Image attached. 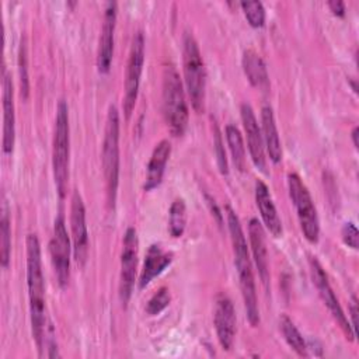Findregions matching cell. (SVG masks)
I'll return each instance as SVG.
<instances>
[{
	"label": "cell",
	"instance_id": "1",
	"mask_svg": "<svg viewBox=\"0 0 359 359\" xmlns=\"http://www.w3.org/2000/svg\"><path fill=\"white\" fill-rule=\"evenodd\" d=\"M27 286L32 337L42 356L48 325L45 316V283L41 264V245L36 234L27 236Z\"/></svg>",
	"mask_w": 359,
	"mask_h": 359
},
{
	"label": "cell",
	"instance_id": "26",
	"mask_svg": "<svg viewBox=\"0 0 359 359\" xmlns=\"http://www.w3.org/2000/svg\"><path fill=\"white\" fill-rule=\"evenodd\" d=\"M11 254V227L6 208H3L0 219V264L6 269L10 264Z\"/></svg>",
	"mask_w": 359,
	"mask_h": 359
},
{
	"label": "cell",
	"instance_id": "29",
	"mask_svg": "<svg viewBox=\"0 0 359 359\" xmlns=\"http://www.w3.org/2000/svg\"><path fill=\"white\" fill-rule=\"evenodd\" d=\"M18 69H20L21 95L24 98H27L28 97V91H29V81H28V70H27V46H25V42H21V45H20Z\"/></svg>",
	"mask_w": 359,
	"mask_h": 359
},
{
	"label": "cell",
	"instance_id": "20",
	"mask_svg": "<svg viewBox=\"0 0 359 359\" xmlns=\"http://www.w3.org/2000/svg\"><path fill=\"white\" fill-rule=\"evenodd\" d=\"M261 133L264 139V146H266V151L271 161L275 164L279 163L282 158V146L273 111L269 105H265L261 109Z\"/></svg>",
	"mask_w": 359,
	"mask_h": 359
},
{
	"label": "cell",
	"instance_id": "19",
	"mask_svg": "<svg viewBox=\"0 0 359 359\" xmlns=\"http://www.w3.org/2000/svg\"><path fill=\"white\" fill-rule=\"evenodd\" d=\"M172 261V252L164 251L158 244H151L147 250L143 268L139 276V287H146Z\"/></svg>",
	"mask_w": 359,
	"mask_h": 359
},
{
	"label": "cell",
	"instance_id": "4",
	"mask_svg": "<svg viewBox=\"0 0 359 359\" xmlns=\"http://www.w3.org/2000/svg\"><path fill=\"white\" fill-rule=\"evenodd\" d=\"M163 114L174 136H181L188 123V107L182 81L172 65L164 69L163 74Z\"/></svg>",
	"mask_w": 359,
	"mask_h": 359
},
{
	"label": "cell",
	"instance_id": "10",
	"mask_svg": "<svg viewBox=\"0 0 359 359\" xmlns=\"http://www.w3.org/2000/svg\"><path fill=\"white\" fill-rule=\"evenodd\" d=\"M139 240L135 227H128L123 236L121 254V273H119V297L123 306L128 304L136 278Z\"/></svg>",
	"mask_w": 359,
	"mask_h": 359
},
{
	"label": "cell",
	"instance_id": "9",
	"mask_svg": "<svg viewBox=\"0 0 359 359\" xmlns=\"http://www.w3.org/2000/svg\"><path fill=\"white\" fill-rule=\"evenodd\" d=\"M309 265H310V273H311L313 283L316 285L323 303L325 304V307L328 309L330 314L334 317V320L337 321V324L339 325V328L345 334L346 339L352 341L353 337H356V335H355V332H353V330H352L346 316L344 314V310H342V307H341L335 293L332 292V287H331V285L328 282V276H327L324 268L321 266V264L314 257H310Z\"/></svg>",
	"mask_w": 359,
	"mask_h": 359
},
{
	"label": "cell",
	"instance_id": "16",
	"mask_svg": "<svg viewBox=\"0 0 359 359\" xmlns=\"http://www.w3.org/2000/svg\"><path fill=\"white\" fill-rule=\"evenodd\" d=\"M3 142L1 149L4 154L13 153L14 139H15V114H14V95H13V83L11 76L7 69L3 67Z\"/></svg>",
	"mask_w": 359,
	"mask_h": 359
},
{
	"label": "cell",
	"instance_id": "17",
	"mask_svg": "<svg viewBox=\"0 0 359 359\" xmlns=\"http://www.w3.org/2000/svg\"><path fill=\"white\" fill-rule=\"evenodd\" d=\"M248 237L252 251V257L261 278V282L268 287L269 283V266H268V252L265 245V233L262 224L258 219L252 217L248 223Z\"/></svg>",
	"mask_w": 359,
	"mask_h": 359
},
{
	"label": "cell",
	"instance_id": "28",
	"mask_svg": "<svg viewBox=\"0 0 359 359\" xmlns=\"http://www.w3.org/2000/svg\"><path fill=\"white\" fill-rule=\"evenodd\" d=\"M171 296H170V290L167 287H160L147 302L146 304V313L150 316H157L160 314L168 304H170Z\"/></svg>",
	"mask_w": 359,
	"mask_h": 359
},
{
	"label": "cell",
	"instance_id": "21",
	"mask_svg": "<svg viewBox=\"0 0 359 359\" xmlns=\"http://www.w3.org/2000/svg\"><path fill=\"white\" fill-rule=\"evenodd\" d=\"M170 153H171V144L165 139L158 142L156 144V147L153 149L150 161L147 164V175H146V181H144L146 191H151L161 184Z\"/></svg>",
	"mask_w": 359,
	"mask_h": 359
},
{
	"label": "cell",
	"instance_id": "27",
	"mask_svg": "<svg viewBox=\"0 0 359 359\" xmlns=\"http://www.w3.org/2000/svg\"><path fill=\"white\" fill-rule=\"evenodd\" d=\"M240 6L251 27L259 28L265 24V8L261 1H243Z\"/></svg>",
	"mask_w": 359,
	"mask_h": 359
},
{
	"label": "cell",
	"instance_id": "15",
	"mask_svg": "<svg viewBox=\"0 0 359 359\" xmlns=\"http://www.w3.org/2000/svg\"><path fill=\"white\" fill-rule=\"evenodd\" d=\"M213 320L220 346L224 351H230L233 348L236 335V311L231 300L227 296H217Z\"/></svg>",
	"mask_w": 359,
	"mask_h": 359
},
{
	"label": "cell",
	"instance_id": "31",
	"mask_svg": "<svg viewBox=\"0 0 359 359\" xmlns=\"http://www.w3.org/2000/svg\"><path fill=\"white\" fill-rule=\"evenodd\" d=\"M341 234H342L344 243H345L348 247H351V248H353V250L358 248L359 233H358V229H356V226H355L353 223H351V222H349V223H345V224L342 226Z\"/></svg>",
	"mask_w": 359,
	"mask_h": 359
},
{
	"label": "cell",
	"instance_id": "13",
	"mask_svg": "<svg viewBox=\"0 0 359 359\" xmlns=\"http://www.w3.org/2000/svg\"><path fill=\"white\" fill-rule=\"evenodd\" d=\"M116 25V3H105L101 35L98 41L97 52V69L100 73H107L111 67L114 53V32Z\"/></svg>",
	"mask_w": 359,
	"mask_h": 359
},
{
	"label": "cell",
	"instance_id": "34",
	"mask_svg": "<svg viewBox=\"0 0 359 359\" xmlns=\"http://www.w3.org/2000/svg\"><path fill=\"white\" fill-rule=\"evenodd\" d=\"M351 136H352V142H353L355 149H358V146H359V143H358V126H353Z\"/></svg>",
	"mask_w": 359,
	"mask_h": 359
},
{
	"label": "cell",
	"instance_id": "6",
	"mask_svg": "<svg viewBox=\"0 0 359 359\" xmlns=\"http://www.w3.org/2000/svg\"><path fill=\"white\" fill-rule=\"evenodd\" d=\"M182 48V65H184V81L191 98V104L196 112H202L205 108V91H206V70L205 63L198 46L196 39L191 32L184 34Z\"/></svg>",
	"mask_w": 359,
	"mask_h": 359
},
{
	"label": "cell",
	"instance_id": "7",
	"mask_svg": "<svg viewBox=\"0 0 359 359\" xmlns=\"http://www.w3.org/2000/svg\"><path fill=\"white\" fill-rule=\"evenodd\" d=\"M287 188L293 206L296 208L297 219L303 236L310 243H317L320 236V223L317 216V209L311 199V195L296 172L287 174Z\"/></svg>",
	"mask_w": 359,
	"mask_h": 359
},
{
	"label": "cell",
	"instance_id": "2",
	"mask_svg": "<svg viewBox=\"0 0 359 359\" xmlns=\"http://www.w3.org/2000/svg\"><path fill=\"white\" fill-rule=\"evenodd\" d=\"M226 210H227V227H229V233L233 244V252H234V264H236L238 279H240V289L244 300L247 318L252 327H257L259 323V310H258L255 282H254L251 258L248 254L245 236L243 233L240 220L234 213V210L229 206L226 208Z\"/></svg>",
	"mask_w": 359,
	"mask_h": 359
},
{
	"label": "cell",
	"instance_id": "25",
	"mask_svg": "<svg viewBox=\"0 0 359 359\" xmlns=\"http://www.w3.org/2000/svg\"><path fill=\"white\" fill-rule=\"evenodd\" d=\"M187 224V206L182 198L174 199L168 212V231L172 237H181Z\"/></svg>",
	"mask_w": 359,
	"mask_h": 359
},
{
	"label": "cell",
	"instance_id": "32",
	"mask_svg": "<svg viewBox=\"0 0 359 359\" xmlns=\"http://www.w3.org/2000/svg\"><path fill=\"white\" fill-rule=\"evenodd\" d=\"M356 316H358V300H356V296L353 294L351 297V302H349V317H351V327L356 335Z\"/></svg>",
	"mask_w": 359,
	"mask_h": 359
},
{
	"label": "cell",
	"instance_id": "12",
	"mask_svg": "<svg viewBox=\"0 0 359 359\" xmlns=\"http://www.w3.org/2000/svg\"><path fill=\"white\" fill-rule=\"evenodd\" d=\"M70 227L73 240V255L76 262L83 266L88 255V231L86 224V209L79 191H74L72 195Z\"/></svg>",
	"mask_w": 359,
	"mask_h": 359
},
{
	"label": "cell",
	"instance_id": "14",
	"mask_svg": "<svg viewBox=\"0 0 359 359\" xmlns=\"http://www.w3.org/2000/svg\"><path fill=\"white\" fill-rule=\"evenodd\" d=\"M241 112V121L247 137L248 151L251 156V160L254 165L261 170L262 172H266V158L264 151V139L261 133V128L258 125V121L255 118V114L250 104H241L240 108Z\"/></svg>",
	"mask_w": 359,
	"mask_h": 359
},
{
	"label": "cell",
	"instance_id": "3",
	"mask_svg": "<svg viewBox=\"0 0 359 359\" xmlns=\"http://www.w3.org/2000/svg\"><path fill=\"white\" fill-rule=\"evenodd\" d=\"M101 158L107 185V201L109 208L114 209L119 182V112L115 105H109L108 108Z\"/></svg>",
	"mask_w": 359,
	"mask_h": 359
},
{
	"label": "cell",
	"instance_id": "24",
	"mask_svg": "<svg viewBox=\"0 0 359 359\" xmlns=\"http://www.w3.org/2000/svg\"><path fill=\"white\" fill-rule=\"evenodd\" d=\"M279 325H280V331L283 334L285 341L287 342V345L299 355V356H309L307 352V345L306 341L303 338V335L300 334V331L297 330V327L294 325V323L286 316L283 314L279 320Z\"/></svg>",
	"mask_w": 359,
	"mask_h": 359
},
{
	"label": "cell",
	"instance_id": "5",
	"mask_svg": "<svg viewBox=\"0 0 359 359\" xmlns=\"http://www.w3.org/2000/svg\"><path fill=\"white\" fill-rule=\"evenodd\" d=\"M69 156H70V129H69L67 104L65 100H60L56 108L55 133H53V146H52L53 178H55V185L60 198H65L67 191Z\"/></svg>",
	"mask_w": 359,
	"mask_h": 359
},
{
	"label": "cell",
	"instance_id": "33",
	"mask_svg": "<svg viewBox=\"0 0 359 359\" xmlns=\"http://www.w3.org/2000/svg\"><path fill=\"white\" fill-rule=\"evenodd\" d=\"M328 7L332 11V14H335L338 17H342L345 14V4L341 0H331V1H328Z\"/></svg>",
	"mask_w": 359,
	"mask_h": 359
},
{
	"label": "cell",
	"instance_id": "22",
	"mask_svg": "<svg viewBox=\"0 0 359 359\" xmlns=\"http://www.w3.org/2000/svg\"><path fill=\"white\" fill-rule=\"evenodd\" d=\"M243 70L248 79V81L261 91L269 90V77L266 72V66L262 57L254 52L252 49H247L243 53Z\"/></svg>",
	"mask_w": 359,
	"mask_h": 359
},
{
	"label": "cell",
	"instance_id": "18",
	"mask_svg": "<svg viewBox=\"0 0 359 359\" xmlns=\"http://www.w3.org/2000/svg\"><path fill=\"white\" fill-rule=\"evenodd\" d=\"M255 202L259 209L261 217L266 229L273 237H280L282 236V222L279 219L278 210L275 208V203L272 201V196L268 191V187L258 180L255 182Z\"/></svg>",
	"mask_w": 359,
	"mask_h": 359
},
{
	"label": "cell",
	"instance_id": "11",
	"mask_svg": "<svg viewBox=\"0 0 359 359\" xmlns=\"http://www.w3.org/2000/svg\"><path fill=\"white\" fill-rule=\"evenodd\" d=\"M49 251L57 282L62 287H65L70 278V240L63 216H57L55 219L53 233L49 241Z\"/></svg>",
	"mask_w": 359,
	"mask_h": 359
},
{
	"label": "cell",
	"instance_id": "23",
	"mask_svg": "<svg viewBox=\"0 0 359 359\" xmlns=\"http://www.w3.org/2000/svg\"><path fill=\"white\" fill-rule=\"evenodd\" d=\"M226 132V140L231 153L233 163L238 171H245L247 161H245V147L243 142V136L237 126L229 123L224 129Z\"/></svg>",
	"mask_w": 359,
	"mask_h": 359
},
{
	"label": "cell",
	"instance_id": "8",
	"mask_svg": "<svg viewBox=\"0 0 359 359\" xmlns=\"http://www.w3.org/2000/svg\"><path fill=\"white\" fill-rule=\"evenodd\" d=\"M143 62H144V36L142 31H137L133 34L129 57L126 63V72H125V94H123V112L126 119L130 116L136 100H137V91L143 70Z\"/></svg>",
	"mask_w": 359,
	"mask_h": 359
},
{
	"label": "cell",
	"instance_id": "30",
	"mask_svg": "<svg viewBox=\"0 0 359 359\" xmlns=\"http://www.w3.org/2000/svg\"><path fill=\"white\" fill-rule=\"evenodd\" d=\"M215 149H216V156H217V165L222 174H227L229 172V167H227V158H226V153H224V147H223V140L219 132V128L215 125Z\"/></svg>",
	"mask_w": 359,
	"mask_h": 359
}]
</instances>
